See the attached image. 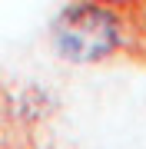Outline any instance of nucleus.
Instances as JSON below:
<instances>
[{"mask_svg": "<svg viewBox=\"0 0 146 149\" xmlns=\"http://www.w3.org/2000/svg\"><path fill=\"white\" fill-rule=\"evenodd\" d=\"M103 3H110V7H130V3H136V0H103Z\"/></svg>", "mask_w": 146, "mask_h": 149, "instance_id": "2", "label": "nucleus"}, {"mask_svg": "<svg viewBox=\"0 0 146 149\" xmlns=\"http://www.w3.org/2000/svg\"><path fill=\"white\" fill-rule=\"evenodd\" d=\"M50 40L57 56H63L66 63H103L123 50L126 20L119 17V7L103 0H76L60 10Z\"/></svg>", "mask_w": 146, "mask_h": 149, "instance_id": "1", "label": "nucleus"}, {"mask_svg": "<svg viewBox=\"0 0 146 149\" xmlns=\"http://www.w3.org/2000/svg\"><path fill=\"white\" fill-rule=\"evenodd\" d=\"M140 23H143V33H146V3H143V13H140Z\"/></svg>", "mask_w": 146, "mask_h": 149, "instance_id": "3", "label": "nucleus"}]
</instances>
